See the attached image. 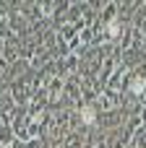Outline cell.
Returning <instances> with one entry per match:
<instances>
[{"label": "cell", "mask_w": 146, "mask_h": 148, "mask_svg": "<svg viewBox=\"0 0 146 148\" xmlns=\"http://www.w3.org/2000/svg\"><path fill=\"white\" fill-rule=\"evenodd\" d=\"M18 47H21V44H18ZM18 47H16V39H8V42H5V47H3V57H5L8 62H16V60H18V55H21V49H18Z\"/></svg>", "instance_id": "6da1fadb"}, {"label": "cell", "mask_w": 146, "mask_h": 148, "mask_svg": "<svg viewBox=\"0 0 146 148\" xmlns=\"http://www.w3.org/2000/svg\"><path fill=\"white\" fill-rule=\"evenodd\" d=\"M3 130H5V125H3V117H0V133H3Z\"/></svg>", "instance_id": "277c9868"}, {"label": "cell", "mask_w": 146, "mask_h": 148, "mask_svg": "<svg viewBox=\"0 0 146 148\" xmlns=\"http://www.w3.org/2000/svg\"><path fill=\"white\" fill-rule=\"evenodd\" d=\"M144 109H146V107H144ZM144 130H146V114H144Z\"/></svg>", "instance_id": "5b68a950"}, {"label": "cell", "mask_w": 146, "mask_h": 148, "mask_svg": "<svg viewBox=\"0 0 146 148\" xmlns=\"http://www.w3.org/2000/svg\"><path fill=\"white\" fill-rule=\"evenodd\" d=\"M133 143H136V148H146V130L144 127L138 130V135L133 138Z\"/></svg>", "instance_id": "3957f363"}, {"label": "cell", "mask_w": 146, "mask_h": 148, "mask_svg": "<svg viewBox=\"0 0 146 148\" xmlns=\"http://www.w3.org/2000/svg\"><path fill=\"white\" fill-rule=\"evenodd\" d=\"M0 148H10V146H0Z\"/></svg>", "instance_id": "8992f818"}, {"label": "cell", "mask_w": 146, "mask_h": 148, "mask_svg": "<svg viewBox=\"0 0 146 148\" xmlns=\"http://www.w3.org/2000/svg\"><path fill=\"white\" fill-rule=\"evenodd\" d=\"M13 109V99H10V94H3L0 96V114H8Z\"/></svg>", "instance_id": "7a4b0ae2"}]
</instances>
